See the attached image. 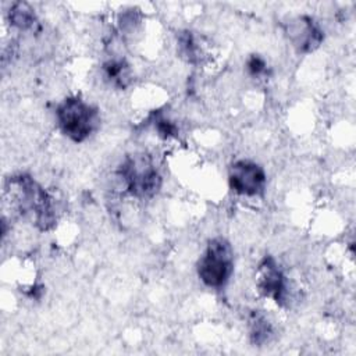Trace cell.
<instances>
[{
  "label": "cell",
  "instance_id": "cell-4",
  "mask_svg": "<svg viewBox=\"0 0 356 356\" xmlns=\"http://www.w3.org/2000/svg\"><path fill=\"white\" fill-rule=\"evenodd\" d=\"M228 185L238 196L257 197L266 189L267 174L259 163L249 159H239L228 168Z\"/></svg>",
  "mask_w": 356,
  "mask_h": 356
},
{
  "label": "cell",
  "instance_id": "cell-10",
  "mask_svg": "<svg viewBox=\"0 0 356 356\" xmlns=\"http://www.w3.org/2000/svg\"><path fill=\"white\" fill-rule=\"evenodd\" d=\"M246 68H248V72L254 76V78H260L263 76L266 72H267V63L264 58H261L260 56L257 54H253L248 58L246 61Z\"/></svg>",
  "mask_w": 356,
  "mask_h": 356
},
{
  "label": "cell",
  "instance_id": "cell-5",
  "mask_svg": "<svg viewBox=\"0 0 356 356\" xmlns=\"http://www.w3.org/2000/svg\"><path fill=\"white\" fill-rule=\"evenodd\" d=\"M257 291L277 305H284L289 295V285L284 271L273 257H264L256 271Z\"/></svg>",
  "mask_w": 356,
  "mask_h": 356
},
{
  "label": "cell",
  "instance_id": "cell-9",
  "mask_svg": "<svg viewBox=\"0 0 356 356\" xmlns=\"http://www.w3.org/2000/svg\"><path fill=\"white\" fill-rule=\"evenodd\" d=\"M273 335V327H271V323L268 321V318L256 312L250 316L249 318V337H250V341L254 343V345H264L270 341Z\"/></svg>",
  "mask_w": 356,
  "mask_h": 356
},
{
  "label": "cell",
  "instance_id": "cell-8",
  "mask_svg": "<svg viewBox=\"0 0 356 356\" xmlns=\"http://www.w3.org/2000/svg\"><path fill=\"white\" fill-rule=\"evenodd\" d=\"M8 22L11 28L19 32L33 31L38 26V18L31 4L25 1L13 3L8 10Z\"/></svg>",
  "mask_w": 356,
  "mask_h": 356
},
{
  "label": "cell",
  "instance_id": "cell-3",
  "mask_svg": "<svg viewBox=\"0 0 356 356\" xmlns=\"http://www.w3.org/2000/svg\"><path fill=\"white\" fill-rule=\"evenodd\" d=\"M196 273L207 288L221 289L227 285L234 273V250L224 236L209 241L197 260Z\"/></svg>",
  "mask_w": 356,
  "mask_h": 356
},
{
  "label": "cell",
  "instance_id": "cell-6",
  "mask_svg": "<svg viewBox=\"0 0 356 356\" xmlns=\"http://www.w3.org/2000/svg\"><path fill=\"white\" fill-rule=\"evenodd\" d=\"M288 36L298 51L310 53L321 44L324 32L312 17L299 15L289 21Z\"/></svg>",
  "mask_w": 356,
  "mask_h": 356
},
{
  "label": "cell",
  "instance_id": "cell-2",
  "mask_svg": "<svg viewBox=\"0 0 356 356\" xmlns=\"http://www.w3.org/2000/svg\"><path fill=\"white\" fill-rule=\"evenodd\" d=\"M57 127L75 143L86 140L100 125L99 110L79 96H68L56 108Z\"/></svg>",
  "mask_w": 356,
  "mask_h": 356
},
{
  "label": "cell",
  "instance_id": "cell-7",
  "mask_svg": "<svg viewBox=\"0 0 356 356\" xmlns=\"http://www.w3.org/2000/svg\"><path fill=\"white\" fill-rule=\"evenodd\" d=\"M102 74L106 82L117 89H125L132 81L129 63L122 57H113L103 63Z\"/></svg>",
  "mask_w": 356,
  "mask_h": 356
},
{
  "label": "cell",
  "instance_id": "cell-1",
  "mask_svg": "<svg viewBox=\"0 0 356 356\" xmlns=\"http://www.w3.org/2000/svg\"><path fill=\"white\" fill-rule=\"evenodd\" d=\"M122 192L136 200L152 199L161 188L163 178L147 154L127 156L115 171Z\"/></svg>",
  "mask_w": 356,
  "mask_h": 356
}]
</instances>
